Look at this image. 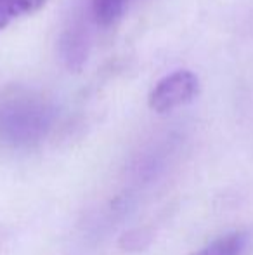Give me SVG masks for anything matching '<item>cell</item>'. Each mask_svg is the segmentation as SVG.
I'll use <instances>...</instances> for the list:
<instances>
[{
    "label": "cell",
    "instance_id": "6da1fadb",
    "mask_svg": "<svg viewBox=\"0 0 253 255\" xmlns=\"http://www.w3.org/2000/svg\"><path fill=\"white\" fill-rule=\"evenodd\" d=\"M51 115L42 104L21 103L5 108L0 113V132L14 144H30L45 134Z\"/></svg>",
    "mask_w": 253,
    "mask_h": 255
},
{
    "label": "cell",
    "instance_id": "7a4b0ae2",
    "mask_svg": "<svg viewBox=\"0 0 253 255\" xmlns=\"http://www.w3.org/2000/svg\"><path fill=\"white\" fill-rule=\"evenodd\" d=\"M199 82L194 73L177 70L163 77L149 94V106L156 113H170L196 98Z\"/></svg>",
    "mask_w": 253,
    "mask_h": 255
},
{
    "label": "cell",
    "instance_id": "3957f363",
    "mask_svg": "<svg viewBox=\"0 0 253 255\" xmlns=\"http://www.w3.org/2000/svg\"><path fill=\"white\" fill-rule=\"evenodd\" d=\"M45 0H0V30L44 7Z\"/></svg>",
    "mask_w": 253,
    "mask_h": 255
},
{
    "label": "cell",
    "instance_id": "277c9868",
    "mask_svg": "<svg viewBox=\"0 0 253 255\" xmlns=\"http://www.w3.org/2000/svg\"><path fill=\"white\" fill-rule=\"evenodd\" d=\"M248 247L247 233H231L191 255H243Z\"/></svg>",
    "mask_w": 253,
    "mask_h": 255
},
{
    "label": "cell",
    "instance_id": "5b68a950",
    "mask_svg": "<svg viewBox=\"0 0 253 255\" xmlns=\"http://www.w3.org/2000/svg\"><path fill=\"white\" fill-rule=\"evenodd\" d=\"M132 0H92L90 10L95 23L102 28L115 24L125 14Z\"/></svg>",
    "mask_w": 253,
    "mask_h": 255
}]
</instances>
